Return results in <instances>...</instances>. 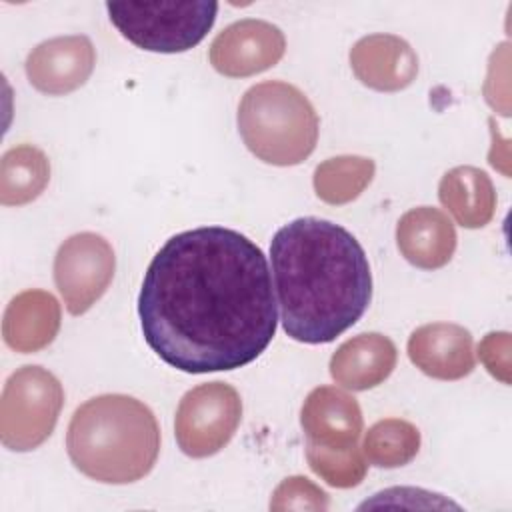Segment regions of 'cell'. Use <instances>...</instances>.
Returning a JSON list of instances; mask_svg holds the SVG:
<instances>
[{
  "label": "cell",
  "mask_w": 512,
  "mask_h": 512,
  "mask_svg": "<svg viewBox=\"0 0 512 512\" xmlns=\"http://www.w3.org/2000/svg\"><path fill=\"white\" fill-rule=\"evenodd\" d=\"M238 132L246 148L272 166H296L316 148L320 120L296 86L268 80L248 88L238 106Z\"/></svg>",
  "instance_id": "cell-4"
},
{
  "label": "cell",
  "mask_w": 512,
  "mask_h": 512,
  "mask_svg": "<svg viewBox=\"0 0 512 512\" xmlns=\"http://www.w3.org/2000/svg\"><path fill=\"white\" fill-rule=\"evenodd\" d=\"M452 220L432 206H418L402 214L396 226L400 254L416 268L436 270L450 262L456 250Z\"/></svg>",
  "instance_id": "cell-14"
},
{
  "label": "cell",
  "mask_w": 512,
  "mask_h": 512,
  "mask_svg": "<svg viewBox=\"0 0 512 512\" xmlns=\"http://www.w3.org/2000/svg\"><path fill=\"white\" fill-rule=\"evenodd\" d=\"M300 424L308 444L340 450L358 442L364 420L354 396L334 386H318L302 404Z\"/></svg>",
  "instance_id": "cell-13"
},
{
  "label": "cell",
  "mask_w": 512,
  "mask_h": 512,
  "mask_svg": "<svg viewBox=\"0 0 512 512\" xmlns=\"http://www.w3.org/2000/svg\"><path fill=\"white\" fill-rule=\"evenodd\" d=\"M110 22L134 46L176 54L200 44L214 26L218 2H106Z\"/></svg>",
  "instance_id": "cell-5"
},
{
  "label": "cell",
  "mask_w": 512,
  "mask_h": 512,
  "mask_svg": "<svg viewBox=\"0 0 512 512\" xmlns=\"http://www.w3.org/2000/svg\"><path fill=\"white\" fill-rule=\"evenodd\" d=\"M66 448L84 476L104 484H130L154 468L160 428L144 402L126 394H102L74 410Z\"/></svg>",
  "instance_id": "cell-3"
},
{
  "label": "cell",
  "mask_w": 512,
  "mask_h": 512,
  "mask_svg": "<svg viewBox=\"0 0 512 512\" xmlns=\"http://www.w3.org/2000/svg\"><path fill=\"white\" fill-rule=\"evenodd\" d=\"M478 354L486 370L502 380L510 382V334L508 332H490L478 344Z\"/></svg>",
  "instance_id": "cell-23"
},
{
  "label": "cell",
  "mask_w": 512,
  "mask_h": 512,
  "mask_svg": "<svg viewBox=\"0 0 512 512\" xmlns=\"http://www.w3.org/2000/svg\"><path fill=\"white\" fill-rule=\"evenodd\" d=\"M394 342L378 332L358 334L338 346L330 358V376L348 390H368L382 384L396 366Z\"/></svg>",
  "instance_id": "cell-15"
},
{
  "label": "cell",
  "mask_w": 512,
  "mask_h": 512,
  "mask_svg": "<svg viewBox=\"0 0 512 512\" xmlns=\"http://www.w3.org/2000/svg\"><path fill=\"white\" fill-rule=\"evenodd\" d=\"M60 330V304L46 290H24L4 310L2 336L8 348L30 354L52 344Z\"/></svg>",
  "instance_id": "cell-16"
},
{
  "label": "cell",
  "mask_w": 512,
  "mask_h": 512,
  "mask_svg": "<svg viewBox=\"0 0 512 512\" xmlns=\"http://www.w3.org/2000/svg\"><path fill=\"white\" fill-rule=\"evenodd\" d=\"M328 494L304 476L284 478L270 500V510H326Z\"/></svg>",
  "instance_id": "cell-22"
},
{
  "label": "cell",
  "mask_w": 512,
  "mask_h": 512,
  "mask_svg": "<svg viewBox=\"0 0 512 512\" xmlns=\"http://www.w3.org/2000/svg\"><path fill=\"white\" fill-rule=\"evenodd\" d=\"M48 180V156L32 144H18L6 150L0 162V202L4 206H24L44 192Z\"/></svg>",
  "instance_id": "cell-18"
},
{
  "label": "cell",
  "mask_w": 512,
  "mask_h": 512,
  "mask_svg": "<svg viewBox=\"0 0 512 512\" xmlns=\"http://www.w3.org/2000/svg\"><path fill=\"white\" fill-rule=\"evenodd\" d=\"M272 272L284 332L326 344L354 326L372 298V274L360 242L340 224L306 216L276 230Z\"/></svg>",
  "instance_id": "cell-2"
},
{
  "label": "cell",
  "mask_w": 512,
  "mask_h": 512,
  "mask_svg": "<svg viewBox=\"0 0 512 512\" xmlns=\"http://www.w3.org/2000/svg\"><path fill=\"white\" fill-rule=\"evenodd\" d=\"M286 38L266 20L244 18L226 26L210 44V64L228 78L260 74L280 62Z\"/></svg>",
  "instance_id": "cell-9"
},
{
  "label": "cell",
  "mask_w": 512,
  "mask_h": 512,
  "mask_svg": "<svg viewBox=\"0 0 512 512\" xmlns=\"http://www.w3.org/2000/svg\"><path fill=\"white\" fill-rule=\"evenodd\" d=\"M362 450L370 464L378 468H398L418 454L420 432L408 420L384 418L368 428Z\"/></svg>",
  "instance_id": "cell-20"
},
{
  "label": "cell",
  "mask_w": 512,
  "mask_h": 512,
  "mask_svg": "<svg viewBox=\"0 0 512 512\" xmlns=\"http://www.w3.org/2000/svg\"><path fill=\"white\" fill-rule=\"evenodd\" d=\"M438 198L464 228L486 226L496 210V190L490 176L476 166H456L438 184Z\"/></svg>",
  "instance_id": "cell-17"
},
{
  "label": "cell",
  "mask_w": 512,
  "mask_h": 512,
  "mask_svg": "<svg viewBox=\"0 0 512 512\" xmlns=\"http://www.w3.org/2000/svg\"><path fill=\"white\" fill-rule=\"evenodd\" d=\"M138 316L146 344L168 366L188 374L242 368L276 332L268 260L238 230H184L148 264Z\"/></svg>",
  "instance_id": "cell-1"
},
{
  "label": "cell",
  "mask_w": 512,
  "mask_h": 512,
  "mask_svg": "<svg viewBox=\"0 0 512 512\" xmlns=\"http://www.w3.org/2000/svg\"><path fill=\"white\" fill-rule=\"evenodd\" d=\"M306 460L314 474L334 488L358 486L366 476V462L360 448H322L306 442Z\"/></svg>",
  "instance_id": "cell-21"
},
{
  "label": "cell",
  "mask_w": 512,
  "mask_h": 512,
  "mask_svg": "<svg viewBox=\"0 0 512 512\" xmlns=\"http://www.w3.org/2000/svg\"><path fill=\"white\" fill-rule=\"evenodd\" d=\"M242 418V400L226 382H206L188 390L174 418L180 450L190 458L220 452L234 436Z\"/></svg>",
  "instance_id": "cell-7"
},
{
  "label": "cell",
  "mask_w": 512,
  "mask_h": 512,
  "mask_svg": "<svg viewBox=\"0 0 512 512\" xmlns=\"http://www.w3.org/2000/svg\"><path fill=\"white\" fill-rule=\"evenodd\" d=\"M64 404L60 380L42 366H22L4 384L0 440L8 450L38 448L54 430Z\"/></svg>",
  "instance_id": "cell-6"
},
{
  "label": "cell",
  "mask_w": 512,
  "mask_h": 512,
  "mask_svg": "<svg viewBox=\"0 0 512 512\" xmlns=\"http://www.w3.org/2000/svg\"><path fill=\"white\" fill-rule=\"evenodd\" d=\"M350 66L364 86L378 92H398L414 82L418 56L396 34H370L352 46Z\"/></svg>",
  "instance_id": "cell-12"
},
{
  "label": "cell",
  "mask_w": 512,
  "mask_h": 512,
  "mask_svg": "<svg viewBox=\"0 0 512 512\" xmlns=\"http://www.w3.org/2000/svg\"><path fill=\"white\" fill-rule=\"evenodd\" d=\"M116 270L110 242L94 232L64 240L54 256V282L72 316L90 310L108 290Z\"/></svg>",
  "instance_id": "cell-8"
},
{
  "label": "cell",
  "mask_w": 512,
  "mask_h": 512,
  "mask_svg": "<svg viewBox=\"0 0 512 512\" xmlns=\"http://www.w3.org/2000/svg\"><path fill=\"white\" fill-rule=\"evenodd\" d=\"M412 364L436 380H460L474 370L472 334L452 322H432L416 328L408 338Z\"/></svg>",
  "instance_id": "cell-11"
},
{
  "label": "cell",
  "mask_w": 512,
  "mask_h": 512,
  "mask_svg": "<svg viewBox=\"0 0 512 512\" xmlns=\"http://www.w3.org/2000/svg\"><path fill=\"white\" fill-rule=\"evenodd\" d=\"M376 164L366 156H334L314 170L316 196L332 206L356 200L372 182Z\"/></svg>",
  "instance_id": "cell-19"
},
{
  "label": "cell",
  "mask_w": 512,
  "mask_h": 512,
  "mask_svg": "<svg viewBox=\"0 0 512 512\" xmlns=\"http://www.w3.org/2000/svg\"><path fill=\"white\" fill-rule=\"evenodd\" d=\"M96 64V50L88 36H56L40 42L26 58L30 84L48 96H64L86 84Z\"/></svg>",
  "instance_id": "cell-10"
}]
</instances>
